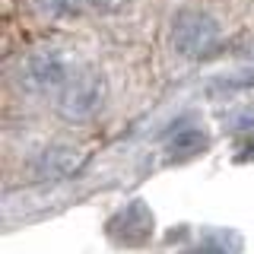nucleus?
Listing matches in <instances>:
<instances>
[{
    "mask_svg": "<svg viewBox=\"0 0 254 254\" xmlns=\"http://www.w3.org/2000/svg\"><path fill=\"white\" fill-rule=\"evenodd\" d=\"M79 162H83V156H79L73 146L54 143V146H48L45 153L35 159L32 175H35L38 181H64V178H70V175L79 169Z\"/></svg>",
    "mask_w": 254,
    "mask_h": 254,
    "instance_id": "obj_4",
    "label": "nucleus"
},
{
    "mask_svg": "<svg viewBox=\"0 0 254 254\" xmlns=\"http://www.w3.org/2000/svg\"><path fill=\"white\" fill-rule=\"evenodd\" d=\"M76 70L79 67L64 48H35L16 67V86L29 95H54L58 99Z\"/></svg>",
    "mask_w": 254,
    "mask_h": 254,
    "instance_id": "obj_1",
    "label": "nucleus"
},
{
    "mask_svg": "<svg viewBox=\"0 0 254 254\" xmlns=\"http://www.w3.org/2000/svg\"><path fill=\"white\" fill-rule=\"evenodd\" d=\"M203 143H206V140H203L200 127H185V130H175L169 149H172L175 156H190V153H197Z\"/></svg>",
    "mask_w": 254,
    "mask_h": 254,
    "instance_id": "obj_5",
    "label": "nucleus"
},
{
    "mask_svg": "<svg viewBox=\"0 0 254 254\" xmlns=\"http://www.w3.org/2000/svg\"><path fill=\"white\" fill-rule=\"evenodd\" d=\"M105 95H108L105 76H102L99 70H92V67H79L76 73L70 76V83L61 89V95L54 99V108H58V115L64 121L86 124L102 111Z\"/></svg>",
    "mask_w": 254,
    "mask_h": 254,
    "instance_id": "obj_2",
    "label": "nucleus"
},
{
    "mask_svg": "<svg viewBox=\"0 0 254 254\" xmlns=\"http://www.w3.org/2000/svg\"><path fill=\"white\" fill-rule=\"evenodd\" d=\"M42 16L48 19H58V16H70V13H79L86 6V0H29Z\"/></svg>",
    "mask_w": 254,
    "mask_h": 254,
    "instance_id": "obj_6",
    "label": "nucleus"
},
{
    "mask_svg": "<svg viewBox=\"0 0 254 254\" xmlns=\"http://www.w3.org/2000/svg\"><path fill=\"white\" fill-rule=\"evenodd\" d=\"M219 45V22L203 10H178L172 19V48L181 58H206Z\"/></svg>",
    "mask_w": 254,
    "mask_h": 254,
    "instance_id": "obj_3",
    "label": "nucleus"
}]
</instances>
